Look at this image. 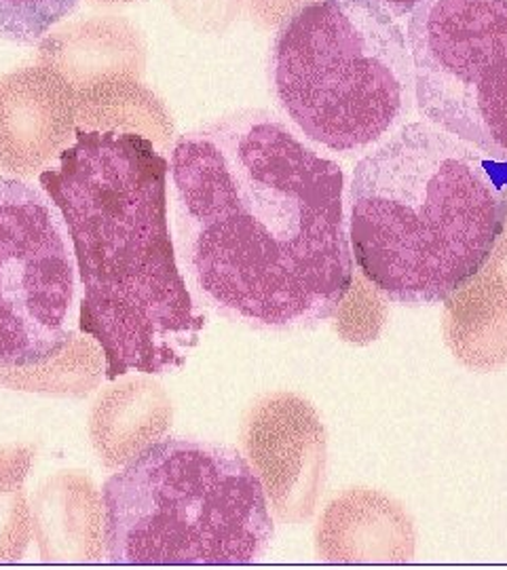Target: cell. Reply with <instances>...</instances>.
<instances>
[{
    "label": "cell",
    "mask_w": 507,
    "mask_h": 570,
    "mask_svg": "<svg viewBox=\"0 0 507 570\" xmlns=\"http://www.w3.org/2000/svg\"><path fill=\"white\" fill-rule=\"evenodd\" d=\"M349 242L368 284L398 305H440L507 242V183L474 146L404 122L353 169Z\"/></svg>",
    "instance_id": "obj_3"
},
{
    "label": "cell",
    "mask_w": 507,
    "mask_h": 570,
    "mask_svg": "<svg viewBox=\"0 0 507 570\" xmlns=\"http://www.w3.org/2000/svg\"><path fill=\"white\" fill-rule=\"evenodd\" d=\"M406 42L421 117L507 164V0H423Z\"/></svg>",
    "instance_id": "obj_6"
},
{
    "label": "cell",
    "mask_w": 507,
    "mask_h": 570,
    "mask_svg": "<svg viewBox=\"0 0 507 570\" xmlns=\"http://www.w3.org/2000/svg\"><path fill=\"white\" fill-rule=\"evenodd\" d=\"M381 296L383 294L368 284L362 275L353 277V284L334 313L337 332L343 336V341L365 345L379 338L387 320Z\"/></svg>",
    "instance_id": "obj_16"
},
{
    "label": "cell",
    "mask_w": 507,
    "mask_h": 570,
    "mask_svg": "<svg viewBox=\"0 0 507 570\" xmlns=\"http://www.w3.org/2000/svg\"><path fill=\"white\" fill-rule=\"evenodd\" d=\"M32 454L30 446L0 449V562L21 560L32 539V513L23 489Z\"/></svg>",
    "instance_id": "obj_14"
},
{
    "label": "cell",
    "mask_w": 507,
    "mask_h": 570,
    "mask_svg": "<svg viewBox=\"0 0 507 570\" xmlns=\"http://www.w3.org/2000/svg\"><path fill=\"white\" fill-rule=\"evenodd\" d=\"M101 501L113 564H252L275 532L252 465L197 440L155 442L108 478Z\"/></svg>",
    "instance_id": "obj_4"
},
{
    "label": "cell",
    "mask_w": 507,
    "mask_h": 570,
    "mask_svg": "<svg viewBox=\"0 0 507 570\" xmlns=\"http://www.w3.org/2000/svg\"><path fill=\"white\" fill-rule=\"evenodd\" d=\"M415 541L404 508L370 489H351L337 497L315 530V548L325 562H410Z\"/></svg>",
    "instance_id": "obj_9"
},
{
    "label": "cell",
    "mask_w": 507,
    "mask_h": 570,
    "mask_svg": "<svg viewBox=\"0 0 507 570\" xmlns=\"http://www.w3.org/2000/svg\"><path fill=\"white\" fill-rule=\"evenodd\" d=\"M77 4L79 0H0V41L35 45Z\"/></svg>",
    "instance_id": "obj_15"
},
{
    "label": "cell",
    "mask_w": 507,
    "mask_h": 570,
    "mask_svg": "<svg viewBox=\"0 0 507 570\" xmlns=\"http://www.w3.org/2000/svg\"><path fill=\"white\" fill-rule=\"evenodd\" d=\"M277 104L306 140L353 155L383 142L415 104L404 30L374 0H309L271 49Z\"/></svg>",
    "instance_id": "obj_5"
},
{
    "label": "cell",
    "mask_w": 507,
    "mask_h": 570,
    "mask_svg": "<svg viewBox=\"0 0 507 570\" xmlns=\"http://www.w3.org/2000/svg\"><path fill=\"white\" fill-rule=\"evenodd\" d=\"M445 341L459 364L495 372L507 364V242L445 301Z\"/></svg>",
    "instance_id": "obj_10"
},
{
    "label": "cell",
    "mask_w": 507,
    "mask_h": 570,
    "mask_svg": "<svg viewBox=\"0 0 507 570\" xmlns=\"http://www.w3.org/2000/svg\"><path fill=\"white\" fill-rule=\"evenodd\" d=\"M176 254L197 301L233 322L301 330L353 284L343 167L266 110H242L172 150Z\"/></svg>",
    "instance_id": "obj_1"
},
{
    "label": "cell",
    "mask_w": 507,
    "mask_h": 570,
    "mask_svg": "<svg viewBox=\"0 0 507 570\" xmlns=\"http://www.w3.org/2000/svg\"><path fill=\"white\" fill-rule=\"evenodd\" d=\"M32 529L49 562H96L104 551V501L81 471H60L35 497Z\"/></svg>",
    "instance_id": "obj_11"
},
{
    "label": "cell",
    "mask_w": 507,
    "mask_h": 570,
    "mask_svg": "<svg viewBox=\"0 0 507 570\" xmlns=\"http://www.w3.org/2000/svg\"><path fill=\"white\" fill-rule=\"evenodd\" d=\"M379 2L381 7H386L387 11L393 16V18H406L410 16L423 0H374Z\"/></svg>",
    "instance_id": "obj_17"
},
{
    "label": "cell",
    "mask_w": 507,
    "mask_h": 570,
    "mask_svg": "<svg viewBox=\"0 0 507 570\" xmlns=\"http://www.w3.org/2000/svg\"><path fill=\"white\" fill-rule=\"evenodd\" d=\"M100 345L89 338H77L72 346L58 360L42 366L26 370H0V385L20 391H39V393H64V395H82L98 387L101 372Z\"/></svg>",
    "instance_id": "obj_13"
},
{
    "label": "cell",
    "mask_w": 507,
    "mask_h": 570,
    "mask_svg": "<svg viewBox=\"0 0 507 570\" xmlns=\"http://www.w3.org/2000/svg\"><path fill=\"white\" fill-rule=\"evenodd\" d=\"M172 425V402L159 383L136 376L98 397L89 419L91 444L106 468H125Z\"/></svg>",
    "instance_id": "obj_12"
},
{
    "label": "cell",
    "mask_w": 507,
    "mask_h": 570,
    "mask_svg": "<svg viewBox=\"0 0 507 570\" xmlns=\"http://www.w3.org/2000/svg\"><path fill=\"white\" fill-rule=\"evenodd\" d=\"M79 287L60 209L41 188L0 176V370L42 366L72 346Z\"/></svg>",
    "instance_id": "obj_7"
},
{
    "label": "cell",
    "mask_w": 507,
    "mask_h": 570,
    "mask_svg": "<svg viewBox=\"0 0 507 570\" xmlns=\"http://www.w3.org/2000/svg\"><path fill=\"white\" fill-rule=\"evenodd\" d=\"M167 176L143 134L79 127L39 178L70 233L81 330L100 345L108 381L183 367L207 324L178 266Z\"/></svg>",
    "instance_id": "obj_2"
},
{
    "label": "cell",
    "mask_w": 507,
    "mask_h": 570,
    "mask_svg": "<svg viewBox=\"0 0 507 570\" xmlns=\"http://www.w3.org/2000/svg\"><path fill=\"white\" fill-rule=\"evenodd\" d=\"M242 446L275 515L287 524L311 518L328 456L318 410L296 393L266 395L245 414Z\"/></svg>",
    "instance_id": "obj_8"
}]
</instances>
